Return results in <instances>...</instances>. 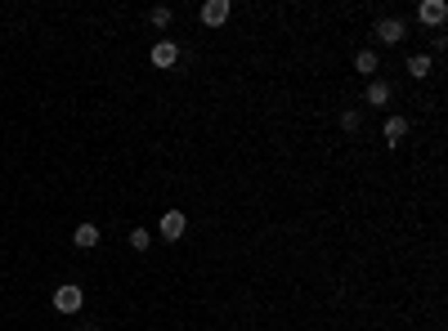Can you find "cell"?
Segmentation results:
<instances>
[{
	"label": "cell",
	"instance_id": "6da1fadb",
	"mask_svg": "<svg viewBox=\"0 0 448 331\" xmlns=\"http://www.w3.org/2000/svg\"><path fill=\"white\" fill-rule=\"evenodd\" d=\"M81 305H85L81 287H59V291H54V309H59V314H76Z\"/></svg>",
	"mask_w": 448,
	"mask_h": 331
},
{
	"label": "cell",
	"instance_id": "7a4b0ae2",
	"mask_svg": "<svg viewBox=\"0 0 448 331\" xmlns=\"http://www.w3.org/2000/svg\"><path fill=\"white\" fill-rule=\"evenodd\" d=\"M184 211H166V215H161V224H157V229H161V238H166V242H179V238H184Z\"/></svg>",
	"mask_w": 448,
	"mask_h": 331
},
{
	"label": "cell",
	"instance_id": "3957f363",
	"mask_svg": "<svg viewBox=\"0 0 448 331\" xmlns=\"http://www.w3.org/2000/svg\"><path fill=\"white\" fill-rule=\"evenodd\" d=\"M417 18H422L426 27H440L448 18V5H444V0H422V5H417Z\"/></svg>",
	"mask_w": 448,
	"mask_h": 331
},
{
	"label": "cell",
	"instance_id": "277c9868",
	"mask_svg": "<svg viewBox=\"0 0 448 331\" xmlns=\"http://www.w3.org/2000/svg\"><path fill=\"white\" fill-rule=\"evenodd\" d=\"M202 23L206 27H224L229 23V0H206L202 5Z\"/></svg>",
	"mask_w": 448,
	"mask_h": 331
},
{
	"label": "cell",
	"instance_id": "5b68a950",
	"mask_svg": "<svg viewBox=\"0 0 448 331\" xmlns=\"http://www.w3.org/2000/svg\"><path fill=\"white\" fill-rule=\"evenodd\" d=\"M152 63H157V68H175L179 63V45L175 41H157L152 45Z\"/></svg>",
	"mask_w": 448,
	"mask_h": 331
},
{
	"label": "cell",
	"instance_id": "8992f818",
	"mask_svg": "<svg viewBox=\"0 0 448 331\" xmlns=\"http://www.w3.org/2000/svg\"><path fill=\"white\" fill-rule=\"evenodd\" d=\"M377 36L386 45H399V41H404V23H399V18H381V23H377Z\"/></svg>",
	"mask_w": 448,
	"mask_h": 331
},
{
	"label": "cell",
	"instance_id": "52a82bcc",
	"mask_svg": "<svg viewBox=\"0 0 448 331\" xmlns=\"http://www.w3.org/2000/svg\"><path fill=\"white\" fill-rule=\"evenodd\" d=\"M404 135H408V121L404 117H386V144L399 148V144H404Z\"/></svg>",
	"mask_w": 448,
	"mask_h": 331
},
{
	"label": "cell",
	"instance_id": "ba28073f",
	"mask_svg": "<svg viewBox=\"0 0 448 331\" xmlns=\"http://www.w3.org/2000/svg\"><path fill=\"white\" fill-rule=\"evenodd\" d=\"M390 99H395V90H390V81H373V85H368V103H373V108H386Z\"/></svg>",
	"mask_w": 448,
	"mask_h": 331
},
{
	"label": "cell",
	"instance_id": "9c48e42d",
	"mask_svg": "<svg viewBox=\"0 0 448 331\" xmlns=\"http://www.w3.org/2000/svg\"><path fill=\"white\" fill-rule=\"evenodd\" d=\"M72 242H76V247H81V251H90V247H99V229H94V224H81V229H76V233H72Z\"/></svg>",
	"mask_w": 448,
	"mask_h": 331
},
{
	"label": "cell",
	"instance_id": "30bf717a",
	"mask_svg": "<svg viewBox=\"0 0 448 331\" xmlns=\"http://www.w3.org/2000/svg\"><path fill=\"white\" fill-rule=\"evenodd\" d=\"M408 72H413L417 81H422V77H431V59H426V54H413V59H408Z\"/></svg>",
	"mask_w": 448,
	"mask_h": 331
},
{
	"label": "cell",
	"instance_id": "8fae6325",
	"mask_svg": "<svg viewBox=\"0 0 448 331\" xmlns=\"http://www.w3.org/2000/svg\"><path fill=\"white\" fill-rule=\"evenodd\" d=\"M355 68L364 72V77H373V72H377V54H373V50H364V54L355 59Z\"/></svg>",
	"mask_w": 448,
	"mask_h": 331
},
{
	"label": "cell",
	"instance_id": "7c38bea8",
	"mask_svg": "<svg viewBox=\"0 0 448 331\" xmlns=\"http://www.w3.org/2000/svg\"><path fill=\"white\" fill-rule=\"evenodd\" d=\"M148 23H152V27H170V9H166V5H157V9L148 14Z\"/></svg>",
	"mask_w": 448,
	"mask_h": 331
},
{
	"label": "cell",
	"instance_id": "4fadbf2b",
	"mask_svg": "<svg viewBox=\"0 0 448 331\" xmlns=\"http://www.w3.org/2000/svg\"><path fill=\"white\" fill-rule=\"evenodd\" d=\"M148 242H152L148 229H135V233H130V247H135V251H148Z\"/></svg>",
	"mask_w": 448,
	"mask_h": 331
},
{
	"label": "cell",
	"instance_id": "5bb4252c",
	"mask_svg": "<svg viewBox=\"0 0 448 331\" xmlns=\"http://www.w3.org/2000/svg\"><path fill=\"white\" fill-rule=\"evenodd\" d=\"M341 130H350V135L359 130V112H355V108H346V112H341Z\"/></svg>",
	"mask_w": 448,
	"mask_h": 331
},
{
	"label": "cell",
	"instance_id": "9a60e30c",
	"mask_svg": "<svg viewBox=\"0 0 448 331\" xmlns=\"http://www.w3.org/2000/svg\"><path fill=\"white\" fill-rule=\"evenodd\" d=\"M90 331H99V327H90Z\"/></svg>",
	"mask_w": 448,
	"mask_h": 331
}]
</instances>
